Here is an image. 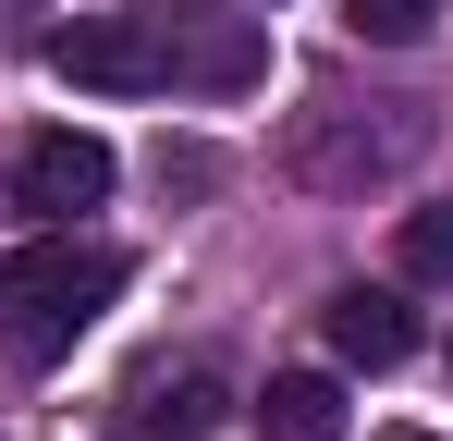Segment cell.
Wrapping results in <instances>:
<instances>
[{
  "instance_id": "6da1fadb",
  "label": "cell",
  "mask_w": 453,
  "mask_h": 441,
  "mask_svg": "<svg viewBox=\"0 0 453 441\" xmlns=\"http://www.w3.org/2000/svg\"><path fill=\"white\" fill-rule=\"evenodd\" d=\"M123 282H135V258H123V245H62V270H50V282L12 306L0 356H12V368H50V356H74V331H86V319H98V306H111Z\"/></svg>"
},
{
  "instance_id": "7a4b0ae2",
  "label": "cell",
  "mask_w": 453,
  "mask_h": 441,
  "mask_svg": "<svg viewBox=\"0 0 453 441\" xmlns=\"http://www.w3.org/2000/svg\"><path fill=\"white\" fill-rule=\"evenodd\" d=\"M404 147H417V123H368V111H295L282 172H295L306 197H368L380 172H404Z\"/></svg>"
},
{
  "instance_id": "3957f363",
  "label": "cell",
  "mask_w": 453,
  "mask_h": 441,
  "mask_svg": "<svg viewBox=\"0 0 453 441\" xmlns=\"http://www.w3.org/2000/svg\"><path fill=\"white\" fill-rule=\"evenodd\" d=\"M50 74L62 86H98V98H159L172 86V50H159L148 12H74V25H50Z\"/></svg>"
},
{
  "instance_id": "277c9868",
  "label": "cell",
  "mask_w": 453,
  "mask_h": 441,
  "mask_svg": "<svg viewBox=\"0 0 453 441\" xmlns=\"http://www.w3.org/2000/svg\"><path fill=\"white\" fill-rule=\"evenodd\" d=\"M221 429V380H209V368L184 356H159V368H135V380H123V405H111V441H209Z\"/></svg>"
},
{
  "instance_id": "5b68a950",
  "label": "cell",
  "mask_w": 453,
  "mask_h": 441,
  "mask_svg": "<svg viewBox=\"0 0 453 441\" xmlns=\"http://www.w3.org/2000/svg\"><path fill=\"white\" fill-rule=\"evenodd\" d=\"M12 197H25V220L74 233V220L111 197V147H98V135H74V123H62V135H37V147H25V172H12Z\"/></svg>"
},
{
  "instance_id": "8992f818",
  "label": "cell",
  "mask_w": 453,
  "mask_h": 441,
  "mask_svg": "<svg viewBox=\"0 0 453 441\" xmlns=\"http://www.w3.org/2000/svg\"><path fill=\"white\" fill-rule=\"evenodd\" d=\"M319 331H331L343 368H404L417 356V306H404L392 282H343L331 306H319Z\"/></svg>"
},
{
  "instance_id": "52a82bcc",
  "label": "cell",
  "mask_w": 453,
  "mask_h": 441,
  "mask_svg": "<svg viewBox=\"0 0 453 441\" xmlns=\"http://www.w3.org/2000/svg\"><path fill=\"white\" fill-rule=\"evenodd\" d=\"M159 50H172V86H221V98L270 74V37H257V12H209V25H172Z\"/></svg>"
},
{
  "instance_id": "ba28073f",
  "label": "cell",
  "mask_w": 453,
  "mask_h": 441,
  "mask_svg": "<svg viewBox=\"0 0 453 441\" xmlns=\"http://www.w3.org/2000/svg\"><path fill=\"white\" fill-rule=\"evenodd\" d=\"M257 441H343V380L331 368H282L257 392Z\"/></svg>"
},
{
  "instance_id": "9c48e42d",
  "label": "cell",
  "mask_w": 453,
  "mask_h": 441,
  "mask_svg": "<svg viewBox=\"0 0 453 441\" xmlns=\"http://www.w3.org/2000/svg\"><path fill=\"white\" fill-rule=\"evenodd\" d=\"M392 270H404V282H453V197L392 220Z\"/></svg>"
},
{
  "instance_id": "30bf717a",
  "label": "cell",
  "mask_w": 453,
  "mask_h": 441,
  "mask_svg": "<svg viewBox=\"0 0 453 441\" xmlns=\"http://www.w3.org/2000/svg\"><path fill=\"white\" fill-rule=\"evenodd\" d=\"M429 12H441V0H343V25L380 37V50H417V37H429Z\"/></svg>"
},
{
  "instance_id": "8fae6325",
  "label": "cell",
  "mask_w": 453,
  "mask_h": 441,
  "mask_svg": "<svg viewBox=\"0 0 453 441\" xmlns=\"http://www.w3.org/2000/svg\"><path fill=\"white\" fill-rule=\"evenodd\" d=\"M380 441H441V429H380Z\"/></svg>"
}]
</instances>
